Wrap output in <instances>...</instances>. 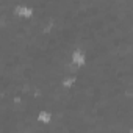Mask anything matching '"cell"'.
Listing matches in <instances>:
<instances>
[{"instance_id": "obj_2", "label": "cell", "mask_w": 133, "mask_h": 133, "mask_svg": "<svg viewBox=\"0 0 133 133\" xmlns=\"http://www.w3.org/2000/svg\"><path fill=\"white\" fill-rule=\"evenodd\" d=\"M75 83H77V77H75V75H68V77H64V78L61 80V86H63L64 89H71Z\"/></svg>"}, {"instance_id": "obj_1", "label": "cell", "mask_w": 133, "mask_h": 133, "mask_svg": "<svg viewBox=\"0 0 133 133\" xmlns=\"http://www.w3.org/2000/svg\"><path fill=\"white\" fill-rule=\"evenodd\" d=\"M36 121L42 125H49L52 122V113L49 110H39L36 113Z\"/></svg>"}]
</instances>
